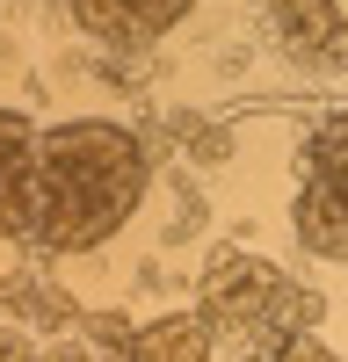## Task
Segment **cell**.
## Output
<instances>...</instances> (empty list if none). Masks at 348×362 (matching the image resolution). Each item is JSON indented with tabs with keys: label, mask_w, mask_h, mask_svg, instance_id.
<instances>
[{
	"label": "cell",
	"mask_w": 348,
	"mask_h": 362,
	"mask_svg": "<svg viewBox=\"0 0 348 362\" xmlns=\"http://www.w3.org/2000/svg\"><path fill=\"white\" fill-rule=\"evenodd\" d=\"M145 203V138L116 116H73L44 131L37 160V254H95Z\"/></svg>",
	"instance_id": "cell-1"
},
{
	"label": "cell",
	"mask_w": 348,
	"mask_h": 362,
	"mask_svg": "<svg viewBox=\"0 0 348 362\" xmlns=\"http://www.w3.org/2000/svg\"><path fill=\"white\" fill-rule=\"evenodd\" d=\"M196 297H203L196 312H203V326H211V341L232 348V362H283L312 334V319H319L312 290H298L276 261L232 254V247L211 254Z\"/></svg>",
	"instance_id": "cell-2"
},
{
	"label": "cell",
	"mask_w": 348,
	"mask_h": 362,
	"mask_svg": "<svg viewBox=\"0 0 348 362\" xmlns=\"http://www.w3.org/2000/svg\"><path fill=\"white\" fill-rule=\"evenodd\" d=\"M290 225H298L305 254H319V261H348V109H327V116L305 131Z\"/></svg>",
	"instance_id": "cell-3"
},
{
	"label": "cell",
	"mask_w": 348,
	"mask_h": 362,
	"mask_svg": "<svg viewBox=\"0 0 348 362\" xmlns=\"http://www.w3.org/2000/svg\"><path fill=\"white\" fill-rule=\"evenodd\" d=\"M254 29L298 73H348V0H254Z\"/></svg>",
	"instance_id": "cell-4"
},
{
	"label": "cell",
	"mask_w": 348,
	"mask_h": 362,
	"mask_svg": "<svg viewBox=\"0 0 348 362\" xmlns=\"http://www.w3.org/2000/svg\"><path fill=\"white\" fill-rule=\"evenodd\" d=\"M37 160H44V131L22 109H0V239H15V247L37 239Z\"/></svg>",
	"instance_id": "cell-5"
},
{
	"label": "cell",
	"mask_w": 348,
	"mask_h": 362,
	"mask_svg": "<svg viewBox=\"0 0 348 362\" xmlns=\"http://www.w3.org/2000/svg\"><path fill=\"white\" fill-rule=\"evenodd\" d=\"M73 22L87 29L95 44L109 51H145V44H160L167 29H182L196 0H66Z\"/></svg>",
	"instance_id": "cell-6"
},
{
	"label": "cell",
	"mask_w": 348,
	"mask_h": 362,
	"mask_svg": "<svg viewBox=\"0 0 348 362\" xmlns=\"http://www.w3.org/2000/svg\"><path fill=\"white\" fill-rule=\"evenodd\" d=\"M211 355H218V341L203 326V312H167L124 341V362H211Z\"/></svg>",
	"instance_id": "cell-7"
},
{
	"label": "cell",
	"mask_w": 348,
	"mask_h": 362,
	"mask_svg": "<svg viewBox=\"0 0 348 362\" xmlns=\"http://www.w3.org/2000/svg\"><path fill=\"white\" fill-rule=\"evenodd\" d=\"M0 312H22V319H37V326H51V319H73L66 290H51V283H37V276L0 283Z\"/></svg>",
	"instance_id": "cell-8"
},
{
	"label": "cell",
	"mask_w": 348,
	"mask_h": 362,
	"mask_svg": "<svg viewBox=\"0 0 348 362\" xmlns=\"http://www.w3.org/2000/svg\"><path fill=\"white\" fill-rule=\"evenodd\" d=\"M283 362H341V355H327V348H319V341H312V334H305V341H298V348H290V355H283Z\"/></svg>",
	"instance_id": "cell-9"
},
{
	"label": "cell",
	"mask_w": 348,
	"mask_h": 362,
	"mask_svg": "<svg viewBox=\"0 0 348 362\" xmlns=\"http://www.w3.org/2000/svg\"><path fill=\"white\" fill-rule=\"evenodd\" d=\"M51 362H109V355H87V348H58Z\"/></svg>",
	"instance_id": "cell-10"
}]
</instances>
